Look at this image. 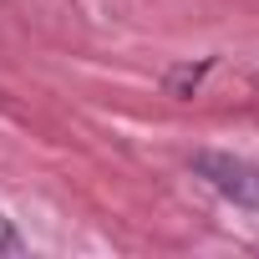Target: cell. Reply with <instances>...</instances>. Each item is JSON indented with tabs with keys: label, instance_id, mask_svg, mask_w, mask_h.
Wrapping results in <instances>:
<instances>
[{
	"label": "cell",
	"instance_id": "cell-1",
	"mask_svg": "<svg viewBox=\"0 0 259 259\" xmlns=\"http://www.w3.org/2000/svg\"><path fill=\"white\" fill-rule=\"evenodd\" d=\"M193 168H198V178H203L213 193H224L229 203H239V208H254V213H259V168H254V163L229 158V153H198V158H193Z\"/></svg>",
	"mask_w": 259,
	"mask_h": 259
},
{
	"label": "cell",
	"instance_id": "cell-2",
	"mask_svg": "<svg viewBox=\"0 0 259 259\" xmlns=\"http://www.w3.org/2000/svg\"><path fill=\"white\" fill-rule=\"evenodd\" d=\"M0 249H6V254H21V234H16V224H11L6 213H0Z\"/></svg>",
	"mask_w": 259,
	"mask_h": 259
}]
</instances>
